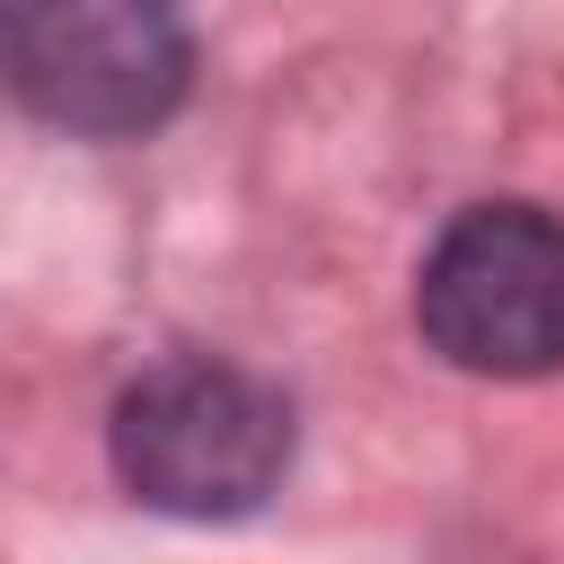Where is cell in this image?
I'll return each mask as SVG.
<instances>
[{
	"mask_svg": "<svg viewBox=\"0 0 564 564\" xmlns=\"http://www.w3.org/2000/svg\"><path fill=\"white\" fill-rule=\"evenodd\" d=\"M291 441H300L291 397L212 352L150 361L106 414V458H115L123 494L167 520L264 511V494L291 476Z\"/></svg>",
	"mask_w": 564,
	"mask_h": 564,
	"instance_id": "obj_1",
	"label": "cell"
},
{
	"mask_svg": "<svg viewBox=\"0 0 564 564\" xmlns=\"http://www.w3.org/2000/svg\"><path fill=\"white\" fill-rule=\"evenodd\" d=\"M18 106L70 141H141L185 106L194 35L176 0H0Z\"/></svg>",
	"mask_w": 564,
	"mask_h": 564,
	"instance_id": "obj_2",
	"label": "cell"
},
{
	"mask_svg": "<svg viewBox=\"0 0 564 564\" xmlns=\"http://www.w3.org/2000/svg\"><path fill=\"white\" fill-rule=\"evenodd\" d=\"M414 326L449 370H476V379L564 370V212L467 203L423 247Z\"/></svg>",
	"mask_w": 564,
	"mask_h": 564,
	"instance_id": "obj_3",
	"label": "cell"
}]
</instances>
